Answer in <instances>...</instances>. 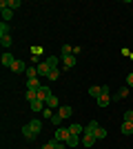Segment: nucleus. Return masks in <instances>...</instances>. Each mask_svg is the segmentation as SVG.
<instances>
[{"mask_svg":"<svg viewBox=\"0 0 133 149\" xmlns=\"http://www.w3.org/2000/svg\"><path fill=\"white\" fill-rule=\"evenodd\" d=\"M31 56H42V47H38V45H36V47H31Z\"/></svg>","mask_w":133,"mask_h":149,"instance_id":"nucleus-32","label":"nucleus"},{"mask_svg":"<svg viewBox=\"0 0 133 149\" xmlns=\"http://www.w3.org/2000/svg\"><path fill=\"white\" fill-rule=\"evenodd\" d=\"M29 107H31V111H36V113H42L44 111V107H47V102L44 100H33V102H29Z\"/></svg>","mask_w":133,"mask_h":149,"instance_id":"nucleus-6","label":"nucleus"},{"mask_svg":"<svg viewBox=\"0 0 133 149\" xmlns=\"http://www.w3.org/2000/svg\"><path fill=\"white\" fill-rule=\"evenodd\" d=\"M58 113L62 116V120H67V118H71V113H73V109H71L69 105H62V107H58Z\"/></svg>","mask_w":133,"mask_h":149,"instance_id":"nucleus-8","label":"nucleus"},{"mask_svg":"<svg viewBox=\"0 0 133 149\" xmlns=\"http://www.w3.org/2000/svg\"><path fill=\"white\" fill-rule=\"evenodd\" d=\"M95 138H98V140H104V138H107V129H104V127H100V129L95 131Z\"/></svg>","mask_w":133,"mask_h":149,"instance_id":"nucleus-28","label":"nucleus"},{"mask_svg":"<svg viewBox=\"0 0 133 149\" xmlns=\"http://www.w3.org/2000/svg\"><path fill=\"white\" fill-rule=\"evenodd\" d=\"M0 7H7V9H18L20 7V0H0Z\"/></svg>","mask_w":133,"mask_h":149,"instance_id":"nucleus-10","label":"nucleus"},{"mask_svg":"<svg viewBox=\"0 0 133 149\" xmlns=\"http://www.w3.org/2000/svg\"><path fill=\"white\" fill-rule=\"evenodd\" d=\"M0 60H2V67L11 69V65H13V62H16V58H13V54H11V51H5V54H2V58H0Z\"/></svg>","mask_w":133,"mask_h":149,"instance_id":"nucleus-5","label":"nucleus"},{"mask_svg":"<svg viewBox=\"0 0 133 149\" xmlns=\"http://www.w3.org/2000/svg\"><path fill=\"white\" fill-rule=\"evenodd\" d=\"M27 67H29V65H27L25 60H16V62L11 65V71H13V74H25Z\"/></svg>","mask_w":133,"mask_h":149,"instance_id":"nucleus-4","label":"nucleus"},{"mask_svg":"<svg viewBox=\"0 0 133 149\" xmlns=\"http://www.w3.org/2000/svg\"><path fill=\"white\" fill-rule=\"evenodd\" d=\"M120 131L124 134V136H131V134H133V123H124V120H122V125H120Z\"/></svg>","mask_w":133,"mask_h":149,"instance_id":"nucleus-15","label":"nucleus"},{"mask_svg":"<svg viewBox=\"0 0 133 149\" xmlns=\"http://www.w3.org/2000/svg\"><path fill=\"white\" fill-rule=\"evenodd\" d=\"M58 60H62V58H58V56H49L47 58V62H49L51 69H58Z\"/></svg>","mask_w":133,"mask_h":149,"instance_id":"nucleus-26","label":"nucleus"},{"mask_svg":"<svg viewBox=\"0 0 133 149\" xmlns=\"http://www.w3.org/2000/svg\"><path fill=\"white\" fill-rule=\"evenodd\" d=\"M56 149H69V147H67V143H58L56 140Z\"/></svg>","mask_w":133,"mask_h":149,"instance_id":"nucleus-37","label":"nucleus"},{"mask_svg":"<svg viewBox=\"0 0 133 149\" xmlns=\"http://www.w3.org/2000/svg\"><path fill=\"white\" fill-rule=\"evenodd\" d=\"M124 123H133V109H127V111H124Z\"/></svg>","mask_w":133,"mask_h":149,"instance_id":"nucleus-29","label":"nucleus"},{"mask_svg":"<svg viewBox=\"0 0 133 149\" xmlns=\"http://www.w3.org/2000/svg\"><path fill=\"white\" fill-rule=\"evenodd\" d=\"M69 134H71V136H80V134H84V127H82V125H78V123H73L69 127Z\"/></svg>","mask_w":133,"mask_h":149,"instance_id":"nucleus-13","label":"nucleus"},{"mask_svg":"<svg viewBox=\"0 0 133 149\" xmlns=\"http://www.w3.org/2000/svg\"><path fill=\"white\" fill-rule=\"evenodd\" d=\"M69 127L64 129V127H58V131H56V136H53V140H58V143H67L69 140Z\"/></svg>","mask_w":133,"mask_h":149,"instance_id":"nucleus-3","label":"nucleus"},{"mask_svg":"<svg viewBox=\"0 0 133 149\" xmlns=\"http://www.w3.org/2000/svg\"><path fill=\"white\" fill-rule=\"evenodd\" d=\"M89 96H93V98L98 100V98L102 96V87H98V85H91V87H89Z\"/></svg>","mask_w":133,"mask_h":149,"instance_id":"nucleus-17","label":"nucleus"},{"mask_svg":"<svg viewBox=\"0 0 133 149\" xmlns=\"http://www.w3.org/2000/svg\"><path fill=\"white\" fill-rule=\"evenodd\" d=\"M95 143H98V138H95V136H89V134H82V145H84V147H93Z\"/></svg>","mask_w":133,"mask_h":149,"instance_id":"nucleus-12","label":"nucleus"},{"mask_svg":"<svg viewBox=\"0 0 133 149\" xmlns=\"http://www.w3.org/2000/svg\"><path fill=\"white\" fill-rule=\"evenodd\" d=\"M80 143H82V140H80V136H69V140H67V147L73 149V147H78Z\"/></svg>","mask_w":133,"mask_h":149,"instance_id":"nucleus-21","label":"nucleus"},{"mask_svg":"<svg viewBox=\"0 0 133 149\" xmlns=\"http://www.w3.org/2000/svg\"><path fill=\"white\" fill-rule=\"evenodd\" d=\"M51 123H53V125H58V127H60V123H62V116H60V113H53V118H51Z\"/></svg>","mask_w":133,"mask_h":149,"instance_id":"nucleus-33","label":"nucleus"},{"mask_svg":"<svg viewBox=\"0 0 133 149\" xmlns=\"http://www.w3.org/2000/svg\"><path fill=\"white\" fill-rule=\"evenodd\" d=\"M0 13H2V22H9L11 16H13V11H11V9H7V7H0Z\"/></svg>","mask_w":133,"mask_h":149,"instance_id":"nucleus-19","label":"nucleus"},{"mask_svg":"<svg viewBox=\"0 0 133 149\" xmlns=\"http://www.w3.org/2000/svg\"><path fill=\"white\" fill-rule=\"evenodd\" d=\"M2 36H11V25H9V22H2V25H0V38Z\"/></svg>","mask_w":133,"mask_h":149,"instance_id":"nucleus-22","label":"nucleus"},{"mask_svg":"<svg viewBox=\"0 0 133 149\" xmlns=\"http://www.w3.org/2000/svg\"><path fill=\"white\" fill-rule=\"evenodd\" d=\"M40 78H31V80H27V89H40Z\"/></svg>","mask_w":133,"mask_h":149,"instance_id":"nucleus-23","label":"nucleus"},{"mask_svg":"<svg viewBox=\"0 0 133 149\" xmlns=\"http://www.w3.org/2000/svg\"><path fill=\"white\" fill-rule=\"evenodd\" d=\"M71 54H73V47H71V45H62V49H60V58L71 56Z\"/></svg>","mask_w":133,"mask_h":149,"instance_id":"nucleus-24","label":"nucleus"},{"mask_svg":"<svg viewBox=\"0 0 133 149\" xmlns=\"http://www.w3.org/2000/svg\"><path fill=\"white\" fill-rule=\"evenodd\" d=\"M60 78V69H51V74H49V80H58Z\"/></svg>","mask_w":133,"mask_h":149,"instance_id":"nucleus-30","label":"nucleus"},{"mask_svg":"<svg viewBox=\"0 0 133 149\" xmlns=\"http://www.w3.org/2000/svg\"><path fill=\"white\" fill-rule=\"evenodd\" d=\"M36 69H38V76H40V78H49L51 67H49V62H47V60L38 62V65H36Z\"/></svg>","mask_w":133,"mask_h":149,"instance_id":"nucleus-2","label":"nucleus"},{"mask_svg":"<svg viewBox=\"0 0 133 149\" xmlns=\"http://www.w3.org/2000/svg\"><path fill=\"white\" fill-rule=\"evenodd\" d=\"M44 149H56V140H49V143L44 145Z\"/></svg>","mask_w":133,"mask_h":149,"instance_id":"nucleus-36","label":"nucleus"},{"mask_svg":"<svg viewBox=\"0 0 133 149\" xmlns=\"http://www.w3.org/2000/svg\"><path fill=\"white\" fill-rule=\"evenodd\" d=\"M51 96H53V93H51V89L47 87V85H42V87L38 89V98L40 100H47V98H51Z\"/></svg>","mask_w":133,"mask_h":149,"instance_id":"nucleus-9","label":"nucleus"},{"mask_svg":"<svg viewBox=\"0 0 133 149\" xmlns=\"http://www.w3.org/2000/svg\"><path fill=\"white\" fill-rule=\"evenodd\" d=\"M127 87H129V89H131V87H133V71H131V74H129V76H127Z\"/></svg>","mask_w":133,"mask_h":149,"instance_id":"nucleus-35","label":"nucleus"},{"mask_svg":"<svg viewBox=\"0 0 133 149\" xmlns=\"http://www.w3.org/2000/svg\"><path fill=\"white\" fill-rule=\"evenodd\" d=\"M25 76H27V80H31V78H38V69L33 67V65H29V67H27V71H25Z\"/></svg>","mask_w":133,"mask_h":149,"instance_id":"nucleus-18","label":"nucleus"},{"mask_svg":"<svg viewBox=\"0 0 133 149\" xmlns=\"http://www.w3.org/2000/svg\"><path fill=\"white\" fill-rule=\"evenodd\" d=\"M38 62H42V60H40L38 56H31V58H29V65H33V67H36V65H38Z\"/></svg>","mask_w":133,"mask_h":149,"instance_id":"nucleus-34","label":"nucleus"},{"mask_svg":"<svg viewBox=\"0 0 133 149\" xmlns=\"http://www.w3.org/2000/svg\"><path fill=\"white\" fill-rule=\"evenodd\" d=\"M25 98L29 100V102L38 100V89H27V91H25Z\"/></svg>","mask_w":133,"mask_h":149,"instance_id":"nucleus-20","label":"nucleus"},{"mask_svg":"<svg viewBox=\"0 0 133 149\" xmlns=\"http://www.w3.org/2000/svg\"><path fill=\"white\" fill-rule=\"evenodd\" d=\"M40 131H42V120H31V123H27L25 127H22V136H25V140H29V143H31L33 138L38 136Z\"/></svg>","mask_w":133,"mask_h":149,"instance_id":"nucleus-1","label":"nucleus"},{"mask_svg":"<svg viewBox=\"0 0 133 149\" xmlns=\"http://www.w3.org/2000/svg\"><path fill=\"white\" fill-rule=\"evenodd\" d=\"M42 118H53V109H49V107H44V111H42Z\"/></svg>","mask_w":133,"mask_h":149,"instance_id":"nucleus-31","label":"nucleus"},{"mask_svg":"<svg viewBox=\"0 0 133 149\" xmlns=\"http://www.w3.org/2000/svg\"><path fill=\"white\" fill-rule=\"evenodd\" d=\"M100 129V125H98V120H91V123L84 127V134H89V136H95V131Z\"/></svg>","mask_w":133,"mask_h":149,"instance_id":"nucleus-7","label":"nucleus"},{"mask_svg":"<svg viewBox=\"0 0 133 149\" xmlns=\"http://www.w3.org/2000/svg\"><path fill=\"white\" fill-rule=\"evenodd\" d=\"M44 102H47V107H49V109H56V107H58V98H56V96H51V98H47Z\"/></svg>","mask_w":133,"mask_h":149,"instance_id":"nucleus-27","label":"nucleus"},{"mask_svg":"<svg viewBox=\"0 0 133 149\" xmlns=\"http://www.w3.org/2000/svg\"><path fill=\"white\" fill-rule=\"evenodd\" d=\"M127 96H129V87L124 85V87H122V89H118V91H115V96H111V98H113V100H124Z\"/></svg>","mask_w":133,"mask_h":149,"instance_id":"nucleus-11","label":"nucleus"},{"mask_svg":"<svg viewBox=\"0 0 133 149\" xmlns=\"http://www.w3.org/2000/svg\"><path fill=\"white\" fill-rule=\"evenodd\" d=\"M73 65H76V56H73V54H71V56H64V58H62V67H64V69H71Z\"/></svg>","mask_w":133,"mask_h":149,"instance_id":"nucleus-14","label":"nucleus"},{"mask_svg":"<svg viewBox=\"0 0 133 149\" xmlns=\"http://www.w3.org/2000/svg\"><path fill=\"white\" fill-rule=\"evenodd\" d=\"M95 102H98V107H109V102H111V96H109V93H102V96L95 100Z\"/></svg>","mask_w":133,"mask_h":149,"instance_id":"nucleus-16","label":"nucleus"},{"mask_svg":"<svg viewBox=\"0 0 133 149\" xmlns=\"http://www.w3.org/2000/svg\"><path fill=\"white\" fill-rule=\"evenodd\" d=\"M0 45H2V47H5V51H7V49H9V47L13 45L11 36H2V38H0Z\"/></svg>","mask_w":133,"mask_h":149,"instance_id":"nucleus-25","label":"nucleus"}]
</instances>
